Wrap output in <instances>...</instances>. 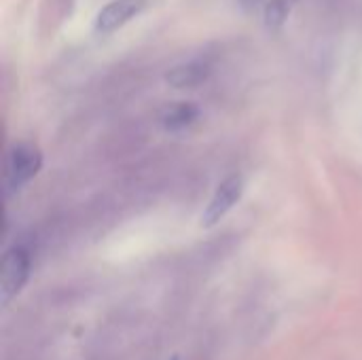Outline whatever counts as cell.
I'll return each mask as SVG.
<instances>
[{"label":"cell","instance_id":"obj_3","mask_svg":"<svg viewBox=\"0 0 362 360\" xmlns=\"http://www.w3.org/2000/svg\"><path fill=\"white\" fill-rule=\"evenodd\" d=\"M242 193H244V180H242V176L235 174V176L225 178L216 187L212 199L208 202V206H206V210L202 214V227H214L216 223H221V219L240 202Z\"/></svg>","mask_w":362,"mask_h":360},{"label":"cell","instance_id":"obj_7","mask_svg":"<svg viewBox=\"0 0 362 360\" xmlns=\"http://www.w3.org/2000/svg\"><path fill=\"white\" fill-rule=\"evenodd\" d=\"M295 0H269L267 8H265V19H267V25L272 28H280L288 13H291V6H293Z\"/></svg>","mask_w":362,"mask_h":360},{"label":"cell","instance_id":"obj_4","mask_svg":"<svg viewBox=\"0 0 362 360\" xmlns=\"http://www.w3.org/2000/svg\"><path fill=\"white\" fill-rule=\"evenodd\" d=\"M146 8V0H112L95 17V30L100 34H110L123 28L127 21L138 17Z\"/></svg>","mask_w":362,"mask_h":360},{"label":"cell","instance_id":"obj_1","mask_svg":"<svg viewBox=\"0 0 362 360\" xmlns=\"http://www.w3.org/2000/svg\"><path fill=\"white\" fill-rule=\"evenodd\" d=\"M32 259L30 252L23 246H15L6 250L2 257V267H0V303L8 306L25 286L28 276H30Z\"/></svg>","mask_w":362,"mask_h":360},{"label":"cell","instance_id":"obj_5","mask_svg":"<svg viewBox=\"0 0 362 360\" xmlns=\"http://www.w3.org/2000/svg\"><path fill=\"white\" fill-rule=\"evenodd\" d=\"M208 76H210V66L208 64H204V62H189V64L172 68L165 74V81L172 87H176V89H191V87H197L204 81H208Z\"/></svg>","mask_w":362,"mask_h":360},{"label":"cell","instance_id":"obj_2","mask_svg":"<svg viewBox=\"0 0 362 360\" xmlns=\"http://www.w3.org/2000/svg\"><path fill=\"white\" fill-rule=\"evenodd\" d=\"M42 168V155L32 144H19L8 153L6 159V172H4V187L6 193H13L21 189L25 182H30Z\"/></svg>","mask_w":362,"mask_h":360},{"label":"cell","instance_id":"obj_6","mask_svg":"<svg viewBox=\"0 0 362 360\" xmlns=\"http://www.w3.org/2000/svg\"><path fill=\"white\" fill-rule=\"evenodd\" d=\"M199 110L195 104L191 102H180L176 106H172L165 117H163V127L168 132H180V129H187L189 125H193V121L197 119Z\"/></svg>","mask_w":362,"mask_h":360}]
</instances>
